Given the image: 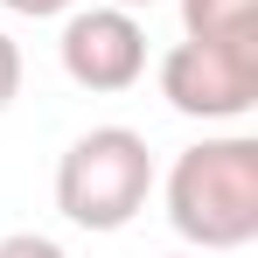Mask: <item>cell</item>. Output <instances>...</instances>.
Here are the masks:
<instances>
[{
    "label": "cell",
    "instance_id": "cell-1",
    "mask_svg": "<svg viewBox=\"0 0 258 258\" xmlns=\"http://www.w3.org/2000/svg\"><path fill=\"white\" fill-rule=\"evenodd\" d=\"M168 223L196 251H244L258 237V140L223 133L168 168Z\"/></svg>",
    "mask_w": 258,
    "mask_h": 258
},
{
    "label": "cell",
    "instance_id": "cell-2",
    "mask_svg": "<svg viewBox=\"0 0 258 258\" xmlns=\"http://www.w3.org/2000/svg\"><path fill=\"white\" fill-rule=\"evenodd\" d=\"M154 196V154L133 126H91L70 140V154L56 161V210L77 230H126Z\"/></svg>",
    "mask_w": 258,
    "mask_h": 258
},
{
    "label": "cell",
    "instance_id": "cell-3",
    "mask_svg": "<svg viewBox=\"0 0 258 258\" xmlns=\"http://www.w3.org/2000/svg\"><path fill=\"white\" fill-rule=\"evenodd\" d=\"M161 98L181 119H244L258 105V49L181 42L161 56Z\"/></svg>",
    "mask_w": 258,
    "mask_h": 258
},
{
    "label": "cell",
    "instance_id": "cell-4",
    "mask_svg": "<svg viewBox=\"0 0 258 258\" xmlns=\"http://www.w3.org/2000/svg\"><path fill=\"white\" fill-rule=\"evenodd\" d=\"M63 77L77 91H133L147 77V28L133 7H70L63 14Z\"/></svg>",
    "mask_w": 258,
    "mask_h": 258
},
{
    "label": "cell",
    "instance_id": "cell-5",
    "mask_svg": "<svg viewBox=\"0 0 258 258\" xmlns=\"http://www.w3.org/2000/svg\"><path fill=\"white\" fill-rule=\"evenodd\" d=\"M181 28L188 42L258 49V0H181Z\"/></svg>",
    "mask_w": 258,
    "mask_h": 258
},
{
    "label": "cell",
    "instance_id": "cell-6",
    "mask_svg": "<svg viewBox=\"0 0 258 258\" xmlns=\"http://www.w3.org/2000/svg\"><path fill=\"white\" fill-rule=\"evenodd\" d=\"M0 258H70V251L42 230H14V237H0Z\"/></svg>",
    "mask_w": 258,
    "mask_h": 258
},
{
    "label": "cell",
    "instance_id": "cell-7",
    "mask_svg": "<svg viewBox=\"0 0 258 258\" xmlns=\"http://www.w3.org/2000/svg\"><path fill=\"white\" fill-rule=\"evenodd\" d=\"M21 98V49H14V35L0 28V112Z\"/></svg>",
    "mask_w": 258,
    "mask_h": 258
},
{
    "label": "cell",
    "instance_id": "cell-8",
    "mask_svg": "<svg viewBox=\"0 0 258 258\" xmlns=\"http://www.w3.org/2000/svg\"><path fill=\"white\" fill-rule=\"evenodd\" d=\"M7 14H28V21H49V14H70L77 0H0Z\"/></svg>",
    "mask_w": 258,
    "mask_h": 258
},
{
    "label": "cell",
    "instance_id": "cell-9",
    "mask_svg": "<svg viewBox=\"0 0 258 258\" xmlns=\"http://www.w3.org/2000/svg\"><path fill=\"white\" fill-rule=\"evenodd\" d=\"M112 7H133V14H140V7H161V0H112Z\"/></svg>",
    "mask_w": 258,
    "mask_h": 258
},
{
    "label": "cell",
    "instance_id": "cell-10",
    "mask_svg": "<svg viewBox=\"0 0 258 258\" xmlns=\"http://www.w3.org/2000/svg\"><path fill=\"white\" fill-rule=\"evenodd\" d=\"M181 258H188V251H181Z\"/></svg>",
    "mask_w": 258,
    "mask_h": 258
}]
</instances>
